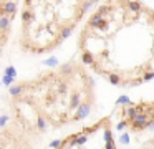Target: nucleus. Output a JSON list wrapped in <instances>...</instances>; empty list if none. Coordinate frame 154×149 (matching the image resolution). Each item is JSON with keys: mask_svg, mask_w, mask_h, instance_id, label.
Instances as JSON below:
<instances>
[{"mask_svg": "<svg viewBox=\"0 0 154 149\" xmlns=\"http://www.w3.org/2000/svg\"><path fill=\"white\" fill-rule=\"evenodd\" d=\"M98 0H22V51L45 55L60 48Z\"/></svg>", "mask_w": 154, "mask_h": 149, "instance_id": "7ed1b4c3", "label": "nucleus"}, {"mask_svg": "<svg viewBox=\"0 0 154 149\" xmlns=\"http://www.w3.org/2000/svg\"><path fill=\"white\" fill-rule=\"evenodd\" d=\"M18 13V0H0V50L7 45Z\"/></svg>", "mask_w": 154, "mask_h": 149, "instance_id": "39448f33", "label": "nucleus"}, {"mask_svg": "<svg viewBox=\"0 0 154 149\" xmlns=\"http://www.w3.org/2000/svg\"><path fill=\"white\" fill-rule=\"evenodd\" d=\"M119 126L131 132H144L151 129L154 123V103L151 99L137 103H126L116 109Z\"/></svg>", "mask_w": 154, "mask_h": 149, "instance_id": "20e7f679", "label": "nucleus"}, {"mask_svg": "<svg viewBox=\"0 0 154 149\" xmlns=\"http://www.w3.org/2000/svg\"><path fill=\"white\" fill-rule=\"evenodd\" d=\"M10 119L33 139L80 123L96 101L94 81L83 63L68 61L8 88Z\"/></svg>", "mask_w": 154, "mask_h": 149, "instance_id": "f03ea898", "label": "nucleus"}, {"mask_svg": "<svg viewBox=\"0 0 154 149\" xmlns=\"http://www.w3.org/2000/svg\"><path fill=\"white\" fill-rule=\"evenodd\" d=\"M85 66L119 88L154 76V10L143 0H103L78 35Z\"/></svg>", "mask_w": 154, "mask_h": 149, "instance_id": "f257e3e1", "label": "nucleus"}]
</instances>
